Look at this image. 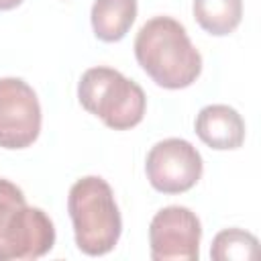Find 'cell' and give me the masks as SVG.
<instances>
[{
    "mask_svg": "<svg viewBox=\"0 0 261 261\" xmlns=\"http://www.w3.org/2000/svg\"><path fill=\"white\" fill-rule=\"evenodd\" d=\"M135 57L143 71L161 88L192 86L202 71V55L184 24L171 16L149 18L135 37Z\"/></svg>",
    "mask_w": 261,
    "mask_h": 261,
    "instance_id": "1",
    "label": "cell"
},
{
    "mask_svg": "<svg viewBox=\"0 0 261 261\" xmlns=\"http://www.w3.org/2000/svg\"><path fill=\"white\" fill-rule=\"evenodd\" d=\"M67 212L75 245L90 257L110 253L122 232V218L114 192L100 175H86L69 188Z\"/></svg>",
    "mask_w": 261,
    "mask_h": 261,
    "instance_id": "2",
    "label": "cell"
},
{
    "mask_svg": "<svg viewBox=\"0 0 261 261\" xmlns=\"http://www.w3.org/2000/svg\"><path fill=\"white\" fill-rule=\"evenodd\" d=\"M80 104L112 130L137 126L147 110L143 88L112 67H90L77 84Z\"/></svg>",
    "mask_w": 261,
    "mask_h": 261,
    "instance_id": "3",
    "label": "cell"
},
{
    "mask_svg": "<svg viewBox=\"0 0 261 261\" xmlns=\"http://www.w3.org/2000/svg\"><path fill=\"white\" fill-rule=\"evenodd\" d=\"M55 245V226L12 181L0 177V261L39 259Z\"/></svg>",
    "mask_w": 261,
    "mask_h": 261,
    "instance_id": "4",
    "label": "cell"
},
{
    "mask_svg": "<svg viewBox=\"0 0 261 261\" xmlns=\"http://www.w3.org/2000/svg\"><path fill=\"white\" fill-rule=\"evenodd\" d=\"M204 161L200 151L186 139H163L155 143L145 161L149 184L161 194H184L202 177Z\"/></svg>",
    "mask_w": 261,
    "mask_h": 261,
    "instance_id": "5",
    "label": "cell"
},
{
    "mask_svg": "<svg viewBox=\"0 0 261 261\" xmlns=\"http://www.w3.org/2000/svg\"><path fill=\"white\" fill-rule=\"evenodd\" d=\"M41 133V104L20 77L0 80V147L27 149Z\"/></svg>",
    "mask_w": 261,
    "mask_h": 261,
    "instance_id": "6",
    "label": "cell"
},
{
    "mask_svg": "<svg viewBox=\"0 0 261 261\" xmlns=\"http://www.w3.org/2000/svg\"><path fill=\"white\" fill-rule=\"evenodd\" d=\"M202 224L186 206L161 208L149 224V253L153 261H194L200 257Z\"/></svg>",
    "mask_w": 261,
    "mask_h": 261,
    "instance_id": "7",
    "label": "cell"
},
{
    "mask_svg": "<svg viewBox=\"0 0 261 261\" xmlns=\"http://www.w3.org/2000/svg\"><path fill=\"white\" fill-rule=\"evenodd\" d=\"M194 128L200 141L216 151L239 149L245 141V120L228 104L204 106L196 116Z\"/></svg>",
    "mask_w": 261,
    "mask_h": 261,
    "instance_id": "8",
    "label": "cell"
},
{
    "mask_svg": "<svg viewBox=\"0 0 261 261\" xmlns=\"http://www.w3.org/2000/svg\"><path fill=\"white\" fill-rule=\"evenodd\" d=\"M92 29L104 43L120 41L137 18V0H94Z\"/></svg>",
    "mask_w": 261,
    "mask_h": 261,
    "instance_id": "9",
    "label": "cell"
},
{
    "mask_svg": "<svg viewBox=\"0 0 261 261\" xmlns=\"http://www.w3.org/2000/svg\"><path fill=\"white\" fill-rule=\"evenodd\" d=\"M192 12L208 35H230L243 18V0H194Z\"/></svg>",
    "mask_w": 261,
    "mask_h": 261,
    "instance_id": "10",
    "label": "cell"
},
{
    "mask_svg": "<svg viewBox=\"0 0 261 261\" xmlns=\"http://www.w3.org/2000/svg\"><path fill=\"white\" fill-rule=\"evenodd\" d=\"M210 257L214 261H249L259 257V241L243 228H224L212 239Z\"/></svg>",
    "mask_w": 261,
    "mask_h": 261,
    "instance_id": "11",
    "label": "cell"
},
{
    "mask_svg": "<svg viewBox=\"0 0 261 261\" xmlns=\"http://www.w3.org/2000/svg\"><path fill=\"white\" fill-rule=\"evenodd\" d=\"M20 4H22V0H0V10H12Z\"/></svg>",
    "mask_w": 261,
    "mask_h": 261,
    "instance_id": "12",
    "label": "cell"
}]
</instances>
